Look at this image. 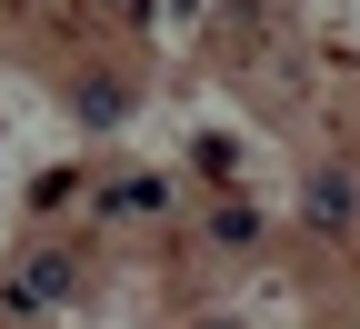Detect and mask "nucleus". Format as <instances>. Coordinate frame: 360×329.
I'll return each mask as SVG.
<instances>
[{"mask_svg": "<svg viewBox=\"0 0 360 329\" xmlns=\"http://www.w3.org/2000/svg\"><path fill=\"white\" fill-rule=\"evenodd\" d=\"M300 220H310V229H350V220H360V180H350V170H310Z\"/></svg>", "mask_w": 360, "mask_h": 329, "instance_id": "1", "label": "nucleus"}, {"mask_svg": "<svg viewBox=\"0 0 360 329\" xmlns=\"http://www.w3.org/2000/svg\"><path fill=\"white\" fill-rule=\"evenodd\" d=\"M210 229H220V250H250V240H260V220H250V210H220Z\"/></svg>", "mask_w": 360, "mask_h": 329, "instance_id": "4", "label": "nucleus"}, {"mask_svg": "<svg viewBox=\"0 0 360 329\" xmlns=\"http://www.w3.org/2000/svg\"><path fill=\"white\" fill-rule=\"evenodd\" d=\"M80 120H120V90L110 80H80Z\"/></svg>", "mask_w": 360, "mask_h": 329, "instance_id": "3", "label": "nucleus"}, {"mask_svg": "<svg viewBox=\"0 0 360 329\" xmlns=\"http://www.w3.org/2000/svg\"><path fill=\"white\" fill-rule=\"evenodd\" d=\"M60 290H70V260L51 250V260H30V269L11 279V309H60Z\"/></svg>", "mask_w": 360, "mask_h": 329, "instance_id": "2", "label": "nucleus"}]
</instances>
